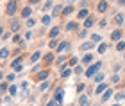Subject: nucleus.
I'll use <instances>...</instances> for the list:
<instances>
[{"instance_id": "1", "label": "nucleus", "mask_w": 125, "mask_h": 106, "mask_svg": "<svg viewBox=\"0 0 125 106\" xmlns=\"http://www.w3.org/2000/svg\"><path fill=\"white\" fill-rule=\"evenodd\" d=\"M100 66H102V63H100V61H98V63H93V65H89L88 68H86V72H84V76H86V77H95L96 74H98Z\"/></svg>"}, {"instance_id": "2", "label": "nucleus", "mask_w": 125, "mask_h": 106, "mask_svg": "<svg viewBox=\"0 0 125 106\" xmlns=\"http://www.w3.org/2000/svg\"><path fill=\"white\" fill-rule=\"evenodd\" d=\"M16 9H18V2H16V0H9V2H7V7H5V14L13 16V14L16 13Z\"/></svg>"}, {"instance_id": "3", "label": "nucleus", "mask_w": 125, "mask_h": 106, "mask_svg": "<svg viewBox=\"0 0 125 106\" xmlns=\"http://www.w3.org/2000/svg\"><path fill=\"white\" fill-rule=\"evenodd\" d=\"M107 7H109V4H107V0H100L98 4H96V11L98 13H105Z\"/></svg>"}, {"instance_id": "4", "label": "nucleus", "mask_w": 125, "mask_h": 106, "mask_svg": "<svg viewBox=\"0 0 125 106\" xmlns=\"http://www.w3.org/2000/svg\"><path fill=\"white\" fill-rule=\"evenodd\" d=\"M122 36H123V32H122L120 29H115V31L111 32V40H113V41H116V43L122 40Z\"/></svg>"}, {"instance_id": "5", "label": "nucleus", "mask_w": 125, "mask_h": 106, "mask_svg": "<svg viewBox=\"0 0 125 106\" xmlns=\"http://www.w3.org/2000/svg\"><path fill=\"white\" fill-rule=\"evenodd\" d=\"M91 103H89V95L88 93H82L81 99H79V106H89Z\"/></svg>"}, {"instance_id": "6", "label": "nucleus", "mask_w": 125, "mask_h": 106, "mask_svg": "<svg viewBox=\"0 0 125 106\" xmlns=\"http://www.w3.org/2000/svg\"><path fill=\"white\" fill-rule=\"evenodd\" d=\"M82 63L89 66V65L93 63V54H89V52H86V54H84V58H82Z\"/></svg>"}, {"instance_id": "7", "label": "nucleus", "mask_w": 125, "mask_h": 106, "mask_svg": "<svg viewBox=\"0 0 125 106\" xmlns=\"http://www.w3.org/2000/svg\"><path fill=\"white\" fill-rule=\"evenodd\" d=\"M93 47H95V43H93L91 40H89V41H84L82 45H81V49H82V51H86V52H88V51H91Z\"/></svg>"}, {"instance_id": "8", "label": "nucleus", "mask_w": 125, "mask_h": 106, "mask_svg": "<svg viewBox=\"0 0 125 106\" xmlns=\"http://www.w3.org/2000/svg\"><path fill=\"white\" fill-rule=\"evenodd\" d=\"M88 16H89V11H88L86 7H84V9L79 11V16H77V18H79V20H86Z\"/></svg>"}, {"instance_id": "9", "label": "nucleus", "mask_w": 125, "mask_h": 106, "mask_svg": "<svg viewBox=\"0 0 125 106\" xmlns=\"http://www.w3.org/2000/svg\"><path fill=\"white\" fill-rule=\"evenodd\" d=\"M113 92H115V90H113V88H107V90L104 92V95H102V103H105V101H109V97L113 95Z\"/></svg>"}, {"instance_id": "10", "label": "nucleus", "mask_w": 125, "mask_h": 106, "mask_svg": "<svg viewBox=\"0 0 125 106\" xmlns=\"http://www.w3.org/2000/svg\"><path fill=\"white\" fill-rule=\"evenodd\" d=\"M107 88H109V86H107L105 83H100V85H98V86L95 88V93H102V92H105Z\"/></svg>"}, {"instance_id": "11", "label": "nucleus", "mask_w": 125, "mask_h": 106, "mask_svg": "<svg viewBox=\"0 0 125 106\" xmlns=\"http://www.w3.org/2000/svg\"><path fill=\"white\" fill-rule=\"evenodd\" d=\"M31 14H32V9H31V7H25L23 11H21V18H27V20H29Z\"/></svg>"}, {"instance_id": "12", "label": "nucleus", "mask_w": 125, "mask_h": 106, "mask_svg": "<svg viewBox=\"0 0 125 106\" xmlns=\"http://www.w3.org/2000/svg\"><path fill=\"white\" fill-rule=\"evenodd\" d=\"M115 24H116V25H122V24H123V14H122V13H116V14H115Z\"/></svg>"}, {"instance_id": "13", "label": "nucleus", "mask_w": 125, "mask_h": 106, "mask_svg": "<svg viewBox=\"0 0 125 106\" xmlns=\"http://www.w3.org/2000/svg\"><path fill=\"white\" fill-rule=\"evenodd\" d=\"M93 24H95V18H93V16H88V18L84 20V27H86V29H88V27H91Z\"/></svg>"}, {"instance_id": "14", "label": "nucleus", "mask_w": 125, "mask_h": 106, "mask_svg": "<svg viewBox=\"0 0 125 106\" xmlns=\"http://www.w3.org/2000/svg\"><path fill=\"white\" fill-rule=\"evenodd\" d=\"M93 79H95V83H98V85H100V83H104V79H105V76L102 74V72H98V74H96V76L93 77Z\"/></svg>"}, {"instance_id": "15", "label": "nucleus", "mask_w": 125, "mask_h": 106, "mask_svg": "<svg viewBox=\"0 0 125 106\" xmlns=\"http://www.w3.org/2000/svg\"><path fill=\"white\" fill-rule=\"evenodd\" d=\"M48 74H50V70H41V72L38 74V79H47Z\"/></svg>"}, {"instance_id": "16", "label": "nucleus", "mask_w": 125, "mask_h": 106, "mask_svg": "<svg viewBox=\"0 0 125 106\" xmlns=\"http://www.w3.org/2000/svg\"><path fill=\"white\" fill-rule=\"evenodd\" d=\"M61 32V27H52V31H50V38H55Z\"/></svg>"}, {"instance_id": "17", "label": "nucleus", "mask_w": 125, "mask_h": 106, "mask_svg": "<svg viewBox=\"0 0 125 106\" xmlns=\"http://www.w3.org/2000/svg\"><path fill=\"white\" fill-rule=\"evenodd\" d=\"M68 47H70V43H68V41H61L57 45V51H66Z\"/></svg>"}, {"instance_id": "18", "label": "nucleus", "mask_w": 125, "mask_h": 106, "mask_svg": "<svg viewBox=\"0 0 125 106\" xmlns=\"http://www.w3.org/2000/svg\"><path fill=\"white\" fill-rule=\"evenodd\" d=\"M13 68L14 70H20L21 68V58H18L16 61H13Z\"/></svg>"}, {"instance_id": "19", "label": "nucleus", "mask_w": 125, "mask_h": 106, "mask_svg": "<svg viewBox=\"0 0 125 106\" xmlns=\"http://www.w3.org/2000/svg\"><path fill=\"white\" fill-rule=\"evenodd\" d=\"M48 86H50V83H48V81L41 83V85H39V92H47V90H48Z\"/></svg>"}, {"instance_id": "20", "label": "nucleus", "mask_w": 125, "mask_h": 106, "mask_svg": "<svg viewBox=\"0 0 125 106\" xmlns=\"http://www.w3.org/2000/svg\"><path fill=\"white\" fill-rule=\"evenodd\" d=\"M39 58H41V52L38 51V52H34V54H32V58H31V61H32V63H36V61H39Z\"/></svg>"}, {"instance_id": "21", "label": "nucleus", "mask_w": 125, "mask_h": 106, "mask_svg": "<svg viewBox=\"0 0 125 106\" xmlns=\"http://www.w3.org/2000/svg\"><path fill=\"white\" fill-rule=\"evenodd\" d=\"M91 41L93 43H100L102 41V36L100 34H91Z\"/></svg>"}, {"instance_id": "22", "label": "nucleus", "mask_w": 125, "mask_h": 106, "mask_svg": "<svg viewBox=\"0 0 125 106\" xmlns=\"http://www.w3.org/2000/svg\"><path fill=\"white\" fill-rule=\"evenodd\" d=\"M116 51H125V41L123 40H120L116 43Z\"/></svg>"}, {"instance_id": "23", "label": "nucleus", "mask_w": 125, "mask_h": 106, "mask_svg": "<svg viewBox=\"0 0 125 106\" xmlns=\"http://www.w3.org/2000/svg\"><path fill=\"white\" fill-rule=\"evenodd\" d=\"M11 29H13V31H18V29H20V22L13 20V22H11Z\"/></svg>"}, {"instance_id": "24", "label": "nucleus", "mask_w": 125, "mask_h": 106, "mask_svg": "<svg viewBox=\"0 0 125 106\" xmlns=\"http://www.w3.org/2000/svg\"><path fill=\"white\" fill-rule=\"evenodd\" d=\"M50 18H52V16H48V14H45V16H43V18H41V24H43V25H48V24H50Z\"/></svg>"}, {"instance_id": "25", "label": "nucleus", "mask_w": 125, "mask_h": 106, "mask_svg": "<svg viewBox=\"0 0 125 106\" xmlns=\"http://www.w3.org/2000/svg\"><path fill=\"white\" fill-rule=\"evenodd\" d=\"M7 56H9V51H7V49H2V51H0V59H5Z\"/></svg>"}, {"instance_id": "26", "label": "nucleus", "mask_w": 125, "mask_h": 106, "mask_svg": "<svg viewBox=\"0 0 125 106\" xmlns=\"http://www.w3.org/2000/svg\"><path fill=\"white\" fill-rule=\"evenodd\" d=\"M72 11H73V7H72V5H68V7H64V9H62V14H64V16H68V14H72Z\"/></svg>"}, {"instance_id": "27", "label": "nucleus", "mask_w": 125, "mask_h": 106, "mask_svg": "<svg viewBox=\"0 0 125 106\" xmlns=\"http://www.w3.org/2000/svg\"><path fill=\"white\" fill-rule=\"evenodd\" d=\"M105 51H107V45H105V43H98V52L104 54Z\"/></svg>"}, {"instance_id": "28", "label": "nucleus", "mask_w": 125, "mask_h": 106, "mask_svg": "<svg viewBox=\"0 0 125 106\" xmlns=\"http://www.w3.org/2000/svg\"><path fill=\"white\" fill-rule=\"evenodd\" d=\"M77 61H79V58H75V56H73V58L68 61V65H70V66H77Z\"/></svg>"}, {"instance_id": "29", "label": "nucleus", "mask_w": 125, "mask_h": 106, "mask_svg": "<svg viewBox=\"0 0 125 106\" xmlns=\"http://www.w3.org/2000/svg\"><path fill=\"white\" fill-rule=\"evenodd\" d=\"M52 7V2H50V0H47V2L43 4V11H47V9H50Z\"/></svg>"}, {"instance_id": "30", "label": "nucleus", "mask_w": 125, "mask_h": 106, "mask_svg": "<svg viewBox=\"0 0 125 106\" xmlns=\"http://www.w3.org/2000/svg\"><path fill=\"white\" fill-rule=\"evenodd\" d=\"M84 88H86V86H84V83H79V85H77V92H79V93H82V92H84Z\"/></svg>"}, {"instance_id": "31", "label": "nucleus", "mask_w": 125, "mask_h": 106, "mask_svg": "<svg viewBox=\"0 0 125 106\" xmlns=\"http://www.w3.org/2000/svg\"><path fill=\"white\" fill-rule=\"evenodd\" d=\"M9 92H11V93L14 95V93L18 92V86H16V85H11V86H9Z\"/></svg>"}, {"instance_id": "32", "label": "nucleus", "mask_w": 125, "mask_h": 106, "mask_svg": "<svg viewBox=\"0 0 125 106\" xmlns=\"http://www.w3.org/2000/svg\"><path fill=\"white\" fill-rule=\"evenodd\" d=\"M45 61H47V63H52V61H54V56H52V54H47V56H45Z\"/></svg>"}, {"instance_id": "33", "label": "nucleus", "mask_w": 125, "mask_h": 106, "mask_svg": "<svg viewBox=\"0 0 125 106\" xmlns=\"http://www.w3.org/2000/svg\"><path fill=\"white\" fill-rule=\"evenodd\" d=\"M72 29H77V25L72 24V22H70V24H66V31H72Z\"/></svg>"}, {"instance_id": "34", "label": "nucleus", "mask_w": 125, "mask_h": 106, "mask_svg": "<svg viewBox=\"0 0 125 106\" xmlns=\"http://www.w3.org/2000/svg\"><path fill=\"white\" fill-rule=\"evenodd\" d=\"M70 76V68H62V74H61V77H68Z\"/></svg>"}, {"instance_id": "35", "label": "nucleus", "mask_w": 125, "mask_h": 106, "mask_svg": "<svg viewBox=\"0 0 125 106\" xmlns=\"http://www.w3.org/2000/svg\"><path fill=\"white\" fill-rule=\"evenodd\" d=\"M59 13H61V5H55V7H54V13H52V14L55 16V14H59Z\"/></svg>"}, {"instance_id": "36", "label": "nucleus", "mask_w": 125, "mask_h": 106, "mask_svg": "<svg viewBox=\"0 0 125 106\" xmlns=\"http://www.w3.org/2000/svg\"><path fill=\"white\" fill-rule=\"evenodd\" d=\"M73 72H75V74H82V66H75Z\"/></svg>"}, {"instance_id": "37", "label": "nucleus", "mask_w": 125, "mask_h": 106, "mask_svg": "<svg viewBox=\"0 0 125 106\" xmlns=\"http://www.w3.org/2000/svg\"><path fill=\"white\" fill-rule=\"evenodd\" d=\"M111 79H113V83H120V76H113Z\"/></svg>"}, {"instance_id": "38", "label": "nucleus", "mask_w": 125, "mask_h": 106, "mask_svg": "<svg viewBox=\"0 0 125 106\" xmlns=\"http://www.w3.org/2000/svg\"><path fill=\"white\" fill-rule=\"evenodd\" d=\"M7 81H14V74H7V77H5Z\"/></svg>"}, {"instance_id": "39", "label": "nucleus", "mask_w": 125, "mask_h": 106, "mask_svg": "<svg viewBox=\"0 0 125 106\" xmlns=\"http://www.w3.org/2000/svg\"><path fill=\"white\" fill-rule=\"evenodd\" d=\"M5 90H7V85H4V83H2V85H0V92H5Z\"/></svg>"}, {"instance_id": "40", "label": "nucleus", "mask_w": 125, "mask_h": 106, "mask_svg": "<svg viewBox=\"0 0 125 106\" xmlns=\"http://www.w3.org/2000/svg\"><path fill=\"white\" fill-rule=\"evenodd\" d=\"M27 25L32 27V25H34V20H32V18H29V20H27Z\"/></svg>"}, {"instance_id": "41", "label": "nucleus", "mask_w": 125, "mask_h": 106, "mask_svg": "<svg viewBox=\"0 0 125 106\" xmlns=\"http://www.w3.org/2000/svg\"><path fill=\"white\" fill-rule=\"evenodd\" d=\"M107 25V20H100V27H105Z\"/></svg>"}, {"instance_id": "42", "label": "nucleus", "mask_w": 125, "mask_h": 106, "mask_svg": "<svg viewBox=\"0 0 125 106\" xmlns=\"http://www.w3.org/2000/svg\"><path fill=\"white\" fill-rule=\"evenodd\" d=\"M13 41H14V43H16V41H20V36H18V34H14V36H13Z\"/></svg>"}, {"instance_id": "43", "label": "nucleus", "mask_w": 125, "mask_h": 106, "mask_svg": "<svg viewBox=\"0 0 125 106\" xmlns=\"http://www.w3.org/2000/svg\"><path fill=\"white\" fill-rule=\"evenodd\" d=\"M47 106H57V103H55V101H50V103H48Z\"/></svg>"}, {"instance_id": "44", "label": "nucleus", "mask_w": 125, "mask_h": 106, "mask_svg": "<svg viewBox=\"0 0 125 106\" xmlns=\"http://www.w3.org/2000/svg\"><path fill=\"white\" fill-rule=\"evenodd\" d=\"M118 5H125V0H118Z\"/></svg>"}, {"instance_id": "45", "label": "nucleus", "mask_w": 125, "mask_h": 106, "mask_svg": "<svg viewBox=\"0 0 125 106\" xmlns=\"http://www.w3.org/2000/svg\"><path fill=\"white\" fill-rule=\"evenodd\" d=\"M2 32H4V27H0V34H2Z\"/></svg>"}, {"instance_id": "46", "label": "nucleus", "mask_w": 125, "mask_h": 106, "mask_svg": "<svg viewBox=\"0 0 125 106\" xmlns=\"http://www.w3.org/2000/svg\"><path fill=\"white\" fill-rule=\"evenodd\" d=\"M29 2H31V4H34V2H38V0H29Z\"/></svg>"}, {"instance_id": "47", "label": "nucleus", "mask_w": 125, "mask_h": 106, "mask_svg": "<svg viewBox=\"0 0 125 106\" xmlns=\"http://www.w3.org/2000/svg\"><path fill=\"white\" fill-rule=\"evenodd\" d=\"M113 106H120V103H116V104H113Z\"/></svg>"}, {"instance_id": "48", "label": "nucleus", "mask_w": 125, "mask_h": 106, "mask_svg": "<svg viewBox=\"0 0 125 106\" xmlns=\"http://www.w3.org/2000/svg\"><path fill=\"white\" fill-rule=\"evenodd\" d=\"M0 79H2V74H0Z\"/></svg>"}, {"instance_id": "49", "label": "nucleus", "mask_w": 125, "mask_h": 106, "mask_svg": "<svg viewBox=\"0 0 125 106\" xmlns=\"http://www.w3.org/2000/svg\"><path fill=\"white\" fill-rule=\"evenodd\" d=\"M0 103H2V99H0Z\"/></svg>"}, {"instance_id": "50", "label": "nucleus", "mask_w": 125, "mask_h": 106, "mask_svg": "<svg viewBox=\"0 0 125 106\" xmlns=\"http://www.w3.org/2000/svg\"><path fill=\"white\" fill-rule=\"evenodd\" d=\"M0 66H2V63H0Z\"/></svg>"}, {"instance_id": "51", "label": "nucleus", "mask_w": 125, "mask_h": 106, "mask_svg": "<svg viewBox=\"0 0 125 106\" xmlns=\"http://www.w3.org/2000/svg\"><path fill=\"white\" fill-rule=\"evenodd\" d=\"M123 74H125V70H123Z\"/></svg>"}, {"instance_id": "52", "label": "nucleus", "mask_w": 125, "mask_h": 106, "mask_svg": "<svg viewBox=\"0 0 125 106\" xmlns=\"http://www.w3.org/2000/svg\"><path fill=\"white\" fill-rule=\"evenodd\" d=\"M123 59H125V56H123Z\"/></svg>"}]
</instances>
